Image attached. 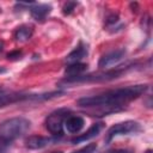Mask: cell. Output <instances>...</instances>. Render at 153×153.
Masks as SVG:
<instances>
[{
  "label": "cell",
  "mask_w": 153,
  "mask_h": 153,
  "mask_svg": "<svg viewBox=\"0 0 153 153\" xmlns=\"http://www.w3.org/2000/svg\"><path fill=\"white\" fill-rule=\"evenodd\" d=\"M148 88L146 84L131 85L127 87H121L116 90H110L104 93L90 97H82L76 103L82 108H122L123 103H128L133 99H136L141 94H143Z\"/></svg>",
  "instance_id": "obj_1"
},
{
  "label": "cell",
  "mask_w": 153,
  "mask_h": 153,
  "mask_svg": "<svg viewBox=\"0 0 153 153\" xmlns=\"http://www.w3.org/2000/svg\"><path fill=\"white\" fill-rule=\"evenodd\" d=\"M71 111L68 109H59L54 112H51L45 118V128L49 133H51L55 136H61L63 133V126L66 118L69 116Z\"/></svg>",
  "instance_id": "obj_4"
},
{
  "label": "cell",
  "mask_w": 153,
  "mask_h": 153,
  "mask_svg": "<svg viewBox=\"0 0 153 153\" xmlns=\"http://www.w3.org/2000/svg\"><path fill=\"white\" fill-rule=\"evenodd\" d=\"M85 124V121L81 116H76V115H69L66 121H65V128L67 129L68 133H72V134H76L79 133L82 127Z\"/></svg>",
  "instance_id": "obj_9"
},
{
  "label": "cell",
  "mask_w": 153,
  "mask_h": 153,
  "mask_svg": "<svg viewBox=\"0 0 153 153\" xmlns=\"http://www.w3.org/2000/svg\"><path fill=\"white\" fill-rule=\"evenodd\" d=\"M32 32H33V30L30 25H22L16 30L14 38L19 42H24V41H27L29 38H31Z\"/></svg>",
  "instance_id": "obj_14"
},
{
  "label": "cell",
  "mask_w": 153,
  "mask_h": 153,
  "mask_svg": "<svg viewBox=\"0 0 153 153\" xmlns=\"http://www.w3.org/2000/svg\"><path fill=\"white\" fill-rule=\"evenodd\" d=\"M103 153H110V152H103Z\"/></svg>",
  "instance_id": "obj_22"
},
{
  "label": "cell",
  "mask_w": 153,
  "mask_h": 153,
  "mask_svg": "<svg viewBox=\"0 0 153 153\" xmlns=\"http://www.w3.org/2000/svg\"><path fill=\"white\" fill-rule=\"evenodd\" d=\"M96 148H97L96 143H88L85 147H82V148H80V149H78V151H75L73 153H94Z\"/></svg>",
  "instance_id": "obj_15"
},
{
  "label": "cell",
  "mask_w": 153,
  "mask_h": 153,
  "mask_svg": "<svg viewBox=\"0 0 153 153\" xmlns=\"http://www.w3.org/2000/svg\"><path fill=\"white\" fill-rule=\"evenodd\" d=\"M127 68L117 67L116 69L106 71L103 73H94V74H87V75H78V76H66L61 82L65 84H79V82H100V81H109L114 80L116 78H120Z\"/></svg>",
  "instance_id": "obj_3"
},
{
  "label": "cell",
  "mask_w": 153,
  "mask_h": 153,
  "mask_svg": "<svg viewBox=\"0 0 153 153\" xmlns=\"http://www.w3.org/2000/svg\"><path fill=\"white\" fill-rule=\"evenodd\" d=\"M30 121L24 117H13L0 123V141L10 143L24 135L30 128Z\"/></svg>",
  "instance_id": "obj_2"
},
{
  "label": "cell",
  "mask_w": 153,
  "mask_h": 153,
  "mask_svg": "<svg viewBox=\"0 0 153 153\" xmlns=\"http://www.w3.org/2000/svg\"><path fill=\"white\" fill-rule=\"evenodd\" d=\"M87 65L86 63H81V62H76V63H71L66 67L65 73L67 76H78L81 75L84 71H86Z\"/></svg>",
  "instance_id": "obj_13"
},
{
  "label": "cell",
  "mask_w": 153,
  "mask_h": 153,
  "mask_svg": "<svg viewBox=\"0 0 153 153\" xmlns=\"http://www.w3.org/2000/svg\"><path fill=\"white\" fill-rule=\"evenodd\" d=\"M50 12H51V6L48 4H35L30 7V13L32 18L39 22H43Z\"/></svg>",
  "instance_id": "obj_10"
},
{
  "label": "cell",
  "mask_w": 153,
  "mask_h": 153,
  "mask_svg": "<svg viewBox=\"0 0 153 153\" xmlns=\"http://www.w3.org/2000/svg\"><path fill=\"white\" fill-rule=\"evenodd\" d=\"M31 94H24V93H7V94H0V109L4 106H7L10 104H14L25 99L31 98Z\"/></svg>",
  "instance_id": "obj_12"
},
{
  "label": "cell",
  "mask_w": 153,
  "mask_h": 153,
  "mask_svg": "<svg viewBox=\"0 0 153 153\" xmlns=\"http://www.w3.org/2000/svg\"><path fill=\"white\" fill-rule=\"evenodd\" d=\"M55 137H47V136H39V135H32L29 136L25 141V146L30 149H39L43 147H47L55 142Z\"/></svg>",
  "instance_id": "obj_7"
},
{
  "label": "cell",
  "mask_w": 153,
  "mask_h": 153,
  "mask_svg": "<svg viewBox=\"0 0 153 153\" xmlns=\"http://www.w3.org/2000/svg\"><path fill=\"white\" fill-rule=\"evenodd\" d=\"M1 92H2V87H0V93H1Z\"/></svg>",
  "instance_id": "obj_21"
},
{
  "label": "cell",
  "mask_w": 153,
  "mask_h": 153,
  "mask_svg": "<svg viewBox=\"0 0 153 153\" xmlns=\"http://www.w3.org/2000/svg\"><path fill=\"white\" fill-rule=\"evenodd\" d=\"M55 153H62V152H55Z\"/></svg>",
  "instance_id": "obj_23"
},
{
  "label": "cell",
  "mask_w": 153,
  "mask_h": 153,
  "mask_svg": "<svg viewBox=\"0 0 153 153\" xmlns=\"http://www.w3.org/2000/svg\"><path fill=\"white\" fill-rule=\"evenodd\" d=\"M4 72H5V69H4V68H1V67H0V73H4Z\"/></svg>",
  "instance_id": "obj_19"
},
{
  "label": "cell",
  "mask_w": 153,
  "mask_h": 153,
  "mask_svg": "<svg viewBox=\"0 0 153 153\" xmlns=\"http://www.w3.org/2000/svg\"><path fill=\"white\" fill-rule=\"evenodd\" d=\"M110 153H133L130 149H124V148H121V149H115V151H111Z\"/></svg>",
  "instance_id": "obj_18"
},
{
  "label": "cell",
  "mask_w": 153,
  "mask_h": 153,
  "mask_svg": "<svg viewBox=\"0 0 153 153\" xmlns=\"http://www.w3.org/2000/svg\"><path fill=\"white\" fill-rule=\"evenodd\" d=\"M86 55H87V45L84 44L82 42H80V43L75 47V49H74L73 51H71V53L67 55L66 61L68 62V65H71V63H76V62H80V60L84 59Z\"/></svg>",
  "instance_id": "obj_11"
},
{
  "label": "cell",
  "mask_w": 153,
  "mask_h": 153,
  "mask_svg": "<svg viewBox=\"0 0 153 153\" xmlns=\"http://www.w3.org/2000/svg\"><path fill=\"white\" fill-rule=\"evenodd\" d=\"M124 55H126L124 49H116V50H112L110 53H106L99 59L98 66L100 68H108V67H111L114 65H117L124 57Z\"/></svg>",
  "instance_id": "obj_6"
},
{
  "label": "cell",
  "mask_w": 153,
  "mask_h": 153,
  "mask_svg": "<svg viewBox=\"0 0 153 153\" xmlns=\"http://www.w3.org/2000/svg\"><path fill=\"white\" fill-rule=\"evenodd\" d=\"M76 5H78V4H76V2H73V1L66 2L65 6H63V8H62V10H63V11H62L63 14H71V13L73 12V10L76 7Z\"/></svg>",
  "instance_id": "obj_16"
},
{
  "label": "cell",
  "mask_w": 153,
  "mask_h": 153,
  "mask_svg": "<svg viewBox=\"0 0 153 153\" xmlns=\"http://www.w3.org/2000/svg\"><path fill=\"white\" fill-rule=\"evenodd\" d=\"M103 127H104V124H103L102 122L94 123V124H92L84 134H80V135H78L76 137H74V139L72 140V142H73V143H80V142L88 141L90 139L96 137V136L100 133V130L103 129Z\"/></svg>",
  "instance_id": "obj_8"
},
{
  "label": "cell",
  "mask_w": 153,
  "mask_h": 153,
  "mask_svg": "<svg viewBox=\"0 0 153 153\" xmlns=\"http://www.w3.org/2000/svg\"><path fill=\"white\" fill-rule=\"evenodd\" d=\"M140 130H141V126L136 121H124V122H121V123H116L108 130L106 136H105V141L109 143L116 136L135 134Z\"/></svg>",
  "instance_id": "obj_5"
},
{
  "label": "cell",
  "mask_w": 153,
  "mask_h": 153,
  "mask_svg": "<svg viewBox=\"0 0 153 153\" xmlns=\"http://www.w3.org/2000/svg\"><path fill=\"white\" fill-rule=\"evenodd\" d=\"M1 49H2V42L0 41V50H1Z\"/></svg>",
  "instance_id": "obj_20"
},
{
  "label": "cell",
  "mask_w": 153,
  "mask_h": 153,
  "mask_svg": "<svg viewBox=\"0 0 153 153\" xmlns=\"http://www.w3.org/2000/svg\"><path fill=\"white\" fill-rule=\"evenodd\" d=\"M7 57H8V60H12V61L19 60V59L22 57V53H20L19 50H14V51H11V53L7 55Z\"/></svg>",
  "instance_id": "obj_17"
}]
</instances>
